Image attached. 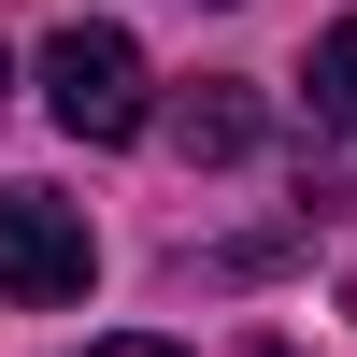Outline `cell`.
Instances as JSON below:
<instances>
[{
	"label": "cell",
	"instance_id": "6da1fadb",
	"mask_svg": "<svg viewBox=\"0 0 357 357\" xmlns=\"http://www.w3.org/2000/svg\"><path fill=\"white\" fill-rule=\"evenodd\" d=\"M43 114H57L72 143H143V129H158V72H143V43H129L114 15H72V29L43 43Z\"/></svg>",
	"mask_w": 357,
	"mask_h": 357
},
{
	"label": "cell",
	"instance_id": "7a4b0ae2",
	"mask_svg": "<svg viewBox=\"0 0 357 357\" xmlns=\"http://www.w3.org/2000/svg\"><path fill=\"white\" fill-rule=\"evenodd\" d=\"M100 286V229H86V200L57 186H0V301H86Z\"/></svg>",
	"mask_w": 357,
	"mask_h": 357
},
{
	"label": "cell",
	"instance_id": "3957f363",
	"mask_svg": "<svg viewBox=\"0 0 357 357\" xmlns=\"http://www.w3.org/2000/svg\"><path fill=\"white\" fill-rule=\"evenodd\" d=\"M158 129H172V158H200V172H229V158H257V86H229V72H200L186 100H158Z\"/></svg>",
	"mask_w": 357,
	"mask_h": 357
},
{
	"label": "cell",
	"instance_id": "277c9868",
	"mask_svg": "<svg viewBox=\"0 0 357 357\" xmlns=\"http://www.w3.org/2000/svg\"><path fill=\"white\" fill-rule=\"evenodd\" d=\"M301 86H314V129H343V143H357V15H343V29H314V72H301Z\"/></svg>",
	"mask_w": 357,
	"mask_h": 357
},
{
	"label": "cell",
	"instance_id": "5b68a950",
	"mask_svg": "<svg viewBox=\"0 0 357 357\" xmlns=\"http://www.w3.org/2000/svg\"><path fill=\"white\" fill-rule=\"evenodd\" d=\"M86 357H186V343H86Z\"/></svg>",
	"mask_w": 357,
	"mask_h": 357
},
{
	"label": "cell",
	"instance_id": "8992f818",
	"mask_svg": "<svg viewBox=\"0 0 357 357\" xmlns=\"http://www.w3.org/2000/svg\"><path fill=\"white\" fill-rule=\"evenodd\" d=\"M257 357H301V343H257Z\"/></svg>",
	"mask_w": 357,
	"mask_h": 357
},
{
	"label": "cell",
	"instance_id": "52a82bcc",
	"mask_svg": "<svg viewBox=\"0 0 357 357\" xmlns=\"http://www.w3.org/2000/svg\"><path fill=\"white\" fill-rule=\"evenodd\" d=\"M0 72H15V57H0Z\"/></svg>",
	"mask_w": 357,
	"mask_h": 357
}]
</instances>
